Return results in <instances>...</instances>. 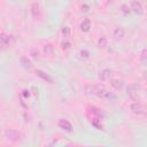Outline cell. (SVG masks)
<instances>
[{
    "label": "cell",
    "mask_w": 147,
    "mask_h": 147,
    "mask_svg": "<svg viewBox=\"0 0 147 147\" xmlns=\"http://www.w3.org/2000/svg\"><path fill=\"white\" fill-rule=\"evenodd\" d=\"M44 52H45V54L47 56H52L54 54V47L51 44H47V45L44 46Z\"/></svg>",
    "instance_id": "5bb4252c"
},
{
    "label": "cell",
    "mask_w": 147,
    "mask_h": 147,
    "mask_svg": "<svg viewBox=\"0 0 147 147\" xmlns=\"http://www.w3.org/2000/svg\"><path fill=\"white\" fill-rule=\"evenodd\" d=\"M96 96H99V98H101V99H115V96L109 92V91H107L106 88H103V87H100V86H98L96 87V91H95V93H94Z\"/></svg>",
    "instance_id": "7a4b0ae2"
},
{
    "label": "cell",
    "mask_w": 147,
    "mask_h": 147,
    "mask_svg": "<svg viewBox=\"0 0 147 147\" xmlns=\"http://www.w3.org/2000/svg\"><path fill=\"white\" fill-rule=\"evenodd\" d=\"M107 45H108V40H107V38L101 37V38L98 40V46H99L100 48H105V47H107Z\"/></svg>",
    "instance_id": "2e32d148"
},
{
    "label": "cell",
    "mask_w": 147,
    "mask_h": 147,
    "mask_svg": "<svg viewBox=\"0 0 147 147\" xmlns=\"http://www.w3.org/2000/svg\"><path fill=\"white\" fill-rule=\"evenodd\" d=\"M31 15H32V17H33L34 20H37V18L40 17V7H39V5L36 3V2L31 5Z\"/></svg>",
    "instance_id": "9c48e42d"
},
{
    "label": "cell",
    "mask_w": 147,
    "mask_h": 147,
    "mask_svg": "<svg viewBox=\"0 0 147 147\" xmlns=\"http://www.w3.org/2000/svg\"><path fill=\"white\" fill-rule=\"evenodd\" d=\"M22 95H23L24 98H29V96H30V91L23 90V91H22Z\"/></svg>",
    "instance_id": "cb8c5ba5"
},
{
    "label": "cell",
    "mask_w": 147,
    "mask_h": 147,
    "mask_svg": "<svg viewBox=\"0 0 147 147\" xmlns=\"http://www.w3.org/2000/svg\"><path fill=\"white\" fill-rule=\"evenodd\" d=\"M126 92H127V95H129V96H130L132 100L137 101V100L139 99L138 90H137V87H136V86H129V87L126 88Z\"/></svg>",
    "instance_id": "8992f818"
},
{
    "label": "cell",
    "mask_w": 147,
    "mask_h": 147,
    "mask_svg": "<svg viewBox=\"0 0 147 147\" xmlns=\"http://www.w3.org/2000/svg\"><path fill=\"white\" fill-rule=\"evenodd\" d=\"M92 125H93L94 127H96L98 130H102V129H103L102 124L100 123V121H99L98 118H93V119H92Z\"/></svg>",
    "instance_id": "e0dca14e"
},
{
    "label": "cell",
    "mask_w": 147,
    "mask_h": 147,
    "mask_svg": "<svg viewBox=\"0 0 147 147\" xmlns=\"http://www.w3.org/2000/svg\"><path fill=\"white\" fill-rule=\"evenodd\" d=\"M80 8H82V11H88V6L87 5H83Z\"/></svg>",
    "instance_id": "d4e9b609"
},
{
    "label": "cell",
    "mask_w": 147,
    "mask_h": 147,
    "mask_svg": "<svg viewBox=\"0 0 147 147\" xmlns=\"http://www.w3.org/2000/svg\"><path fill=\"white\" fill-rule=\"evenodd\" d=\"M62 33L64 34V37H68V36L70 34V29H69V26H63V28H62Z\"/></svg>",
    "instance_id": "d6986e66"
},
{
    "label": "cell",
    "mask_w": 147,
    "mask_h": 147,
    "mask_svg": "<svg viewBox=\"0 0 147 147\" xmlns=\"http://www.w3.org/2000/svg\"><path fill=\"white\" fill-rule=\"evenodd\" d=\"M70 46H71L70 41H63V42H62V48H63V49H69Z\"/></svg>",
    "instance_id": "44dd1931"
},
{
    "label": "cell",
    "mask_w": 147,
    "mask_h": 147,
    "mask_svg": "<svg viewBox=\"0 0 147 147\" xmlns=\"http://www.w3.org/2000/svg\"><path fill=\"white\" fill-rule=\"evenodd\" d=\"M36 75H37L39 78H41L42 80H45V82H47V83H49V84H53V83H54V79H53L48 74H46V72L42 71V70L37 69V70H36Z\"/></svg>",
    "instance_id": "277c9868"
},
{
    "label": "cell",
    "mask_w": 147,
    "mask_h": 147,
    "mask_svg": "<svg viewBox=\"0 0 147 147\" xmlns=\"http://www.w3.org/2000/svg\"><path fill=\"white\" fill-rule=\"evenodd\" d=\"M110 85L116 88V90H121L123 87V80H119V79H110Z\"/></svg>",
    "instance_id": "4fadbf2b"
},
{
    "label": "cell",
    "mask_w": 147,
    "mask_h": 147,
    "mask_svg": "<svg viewBox=\"0 0 147 147\" xmlns=\"http://www.w3.org/2000/svg\"><path fill=\"white\" fill-rule=\"evenodd\" d=\"M122 11H123L124 14H129V13H130V9H129V7H127L126 5H122Z\"/></svg>",
    "instance_id": "603a6c76"
},
{
    "label": "cell",
    "mask_w": 147,
    "mask_h": 147,
    "mask_svg": "<svg viewBox=\"0 0 147 147\" xmlns=\"http://www.w3.org/2000/svg\"><path fill=\"white\" fill-rule=\"evenodd\" d=\"M80 56H82V57L87 59V57L90 56V53H88L87 51H85V49H84V51H80Z\"/></svg>",
    "instance_id": "7402d4cb"
},
{
    "label": "cell",
    "mask_w": 147,
    "mask_h": 147,
    "mask_svg": "<svg viewBox=\"0 0 147 147\" xmlns=\"http://www.w3.org/2000/svg\"><path fill=\"white\" fill-rule=\"evenodd\" d=\"M130 110L133 114H136V115H142V114H145V107L140 102H138V101L130 105Z\"/></svg>",
    "instance_id": "3957f363"
},
{
    "label": "cell",
    "mask_w": 147,
    "mask_h": 147,
    "mask_svg": "<svg viewBox=\"0 0 147 147\" xmlns=\"http://www.w3.org/2000/svg\"><path fill=\"white\" fill-rule=\"evenodd\" d=\"M90 29H91V22H90V20H87V18L83 20V22L80 23V30L83 32H88Z\"/></svg>",
    "instance_id": "8fae6325"
},
{
    "label": "cell",
    "mask_w": 147,
    "mask_h": 147,
    "mask_svg": "<svg viewBox=\"0 0 147 147\" xmlns=\"http://www.w3.org/2000/svg\"><path fill=\"white\" fill-rule=\"evenodd\" d=\"M30 54H31V56H32L33 59H38V49L32 48V49L30 51Z\"/></svg>",
    "instance_id": "ffe728a7"
},
{
    "label": "cell",
    "mask_w": 147,
    "mask_h": 147,
    "mask_svg": "<svg viewBox=\"0 0 147 147\" xmlns=\"http://www.w3.org/2000/svg\"><path fill=\"white\" fill-rule=\"evenodd\" d=\"M9 45V36L6 33H0V49H6Z\"/></svg>",
    "instance_id": "52a82bcc"
},
{
    "label": "cell",
    "mask_w": 147,
    "mask_h": 147,
    "mask_svg": "<svg viewBox=\"0 0 147 147\" xmlns=\"http://www.w3.org/2000/svg\"><path fill=\"white\" fill-rule=\"evenodd\" d=\"M20 62H21V64H22L25 69H31V68H32V63H31V61L28 60V57H25V56H22V57L20 59Z\"/></svg>",
    "instance_id": "7c38bea8"
},
{
    "label": "cell",
    "mask_w": 147,
    "mask_h": 147,
    "mask_svg": "<svg viewBox=\"0 0 147 147\" xmlns=\"http://www.w3.org/2000/svg\"><path fill=\"white\" fill-rule=\"evenodd\" d=\"M111 74H113L111 70L105 69V70L100 71V74H99V79H100V80H108V79H110Z\"/></svg>",
    "instance_id": "30bf717a"
},
{
    "label": "cell",
    "mask_w": 147,
    "mask_h": 147,
    "mask_svg": "<svg viewBox=\"0 0 147 147\" xmlns=\"http://www.w3.org/2000/svg\"><path fill=\"white\" fill-rule=\"evenodd\" d=\"M130 9H131L133 13H136V14H139V15L142 14V5H141L139 1H132Z\"/></svg>",
    "instance_id": "ba28073f"
},
{
    "label": "cell",
    "mask_w": 147,
    "mask_h": 147,
    "mask_svg": "<svg viewBox=\"0 0 147 147\" xmlns=\"http://www.w3.org/2000/svg\"><path fill=\"white\" fill-rule=\"evenodd\" d=\"M5 136H6V138H7L8 140H10V141H13V142L18 141V140L21 139V137H22L21 133H20L18 131L13 130V129H8V130H6Z\"/></svg>",
    "instance_id": "6da1fadb"
},
{
    "label": "cell",
    "mask_w": 147,
    "mask_h": 147,
    "mask_svg": "<svg viewBox=\"0 0 147 147\" xmlns=\"http://www.w3.org/2000/svg\"><path fill=\"white\" fill-rule=\"evenodd\" d=\"M114 37L116 39H119L122 37H124V29L123 28H116L114 31Z\"/></svg>",
    "instance_id": "9a60e30c"
},
{
    "label": "cell",
    "mask_w": 147,
    "mask_h": 147,
    "mask_svg": "<svg viewBox=\"0 0 147 147\" xmlns=\"http://www.w3.org/2000/svg\"><path fill=\"white\" fill-rule=\"evenodd\" d=\"M140 60H141V63H142V64L146 63V61H147V49H146V48H142L141 55H140Z\"/></svg>",
    "instance_id": "ac0fdd59"
},
{
    "label": "cell",
    "mask_w": 147,
    "mask_h": 147,
    "mask_svg": "<svg viewBox=\"0 0 147 147\" xmlns=\"http://www.w3.org/2000/svg\"><path fill=\"white\" fill-rule=\"evenodd\" d=\"M57 125H59L60 129H62V130H64V131H67V132H71V131H72V125H71V123H70L69 121L64 119V118L60 119L59 123H57Z\"/></svg>",
    "instance_id": "5b68a950"
}]
</instances>
